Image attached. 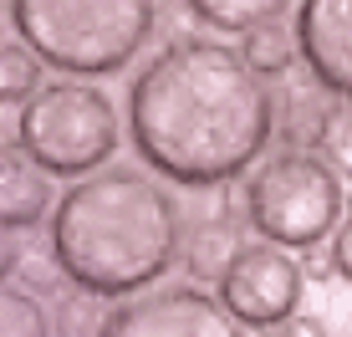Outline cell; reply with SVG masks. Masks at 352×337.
<instances>
[{"mask_svg": "<svg viewBox=\"0 0 352 337\" xmlns=\"http://www.w3.org/2000/svg\"><path fill=\"white\" fill-rule=\"evenodd\" d=\"M6 138H10V118H6V107H0V149H6Z\"/></svg>", "mask_w": 352, "mask_h": 337, "instance_id": "21", "label": "cell"}, {"mask_svg": "<svg viewBox=\"0 0 352 337\" xmlns=\"http://www.w3.org/2000/svg\"><path fill=\"white\" fill-rule=\"evenodd\" d=\"M327 107L332 102H311V92H301L291 102L286 118H276V133H286L291 149H307V143H322V123H327Z\"/></svg>", "mask_w": 352, "mask_h": 337, "instance_id": "16", "label": "cell"}, {"mask_svg": "<svg viewBox=\"0 0 352 337\" xmlns=\"http://www.w3.org/2000/svg\"><path fill=\"white\" fill-rule=\"evenodd\" d=\"M281 337H327V322L322 317H301V312H296V317L281 322Z\"/></svg>", "mask_w": 352, "mask_h": 337, "instance_id": "18", "label": "cell"}, {"mask_svg": "<svg viewBox=\"0 0 352 337\" xmlns=\"http://www.w3.org/2000/svg\"><path fill=\"white\" fill-rule=\"evenodd\" d=\"M322 159L337 168V179H352V98H337L322 123Z\"/></svg>", "mask_w": 352, "mask_h": 337, "instance_id": "15", "label": "cell"}, {"mask_svg": "<svg viewBox=\"0 0 352 337\" xmlns=\"http://www.w3.org/2000/svg\"><path fill=\"white\" fill-rule=\"evenodd\" d=\"M21 266V246H16V230L10 225H0V281H6L10 271Z\"/></svg>", "mask_w": 352, "mask_h": 337, "instance_id": "19", "label": "cell"}, {"mask_svg": "<svg viewBox=\"0 0 352 337\" xmlns=\"http://www.w3.org/2000/svg\"><path fill=\"white\" fill-rule=\"evenodd\" d=\"M332 266H337V276H342V281H352V215L342 225H337V235H332Z\"/></svg>", "mask_w": 352, "mask_h": 337, "instance_id": "17", "label": "cell"}, {"mask_svg": "<svg viewBox=\"0 0 352 337\" xmlns=\"http://www.w3.org/2000/svg\"><path fill=\"white\" fill-rule=\"evenodd\" d=\"M46 87V62L26 41H0V107H21Z\"/></svg>", "mask_w": 352, "mask_h": 337, "instance_id": "12", "label": "cell"}, {"mask_svg": "<svg viewBox=\"0 0 352 337\" xmlns=\"http://www.w3.org/2000/svg\"><path fill=\"white\" fill-rule=\"evenodd\" d=\"M97 337H250V332L245 322L230 317L220 296L179 281L133 292L123 307H113L97 322Z\"/></svg>", "mask_w": 352, "mask_h": 337, "instance_id": "6", "label": "cell"}, {"mask_svg": "<svg viewBox=\"0 0 352 337\" xmlns=\"http://www.w3.org/2000/svg\"><path fill=\"white\" fill-rule=\"evenodd\" d=\"M296 52L311 82L352 98V0H296Z\"/></svg>", "mask_w": 352, "mask_h": 337, "instance_id": "8", "label": "cell"}, {"mask_svg": "<svg viewBox=\"0 0 352 337\" xmlns=\"http://www.w3.org/2000/svg\"><path fill=\"white\" fill-rule=\"evenodd\" d=\"M307 276L291 261L286 246H240V256L230 261V271L220 276V302L230 307V317L245 327H281L286 317H296Z\"/></svg>", "mask_w": 352, "mask_h": 337, "instance_id": "7", "label": "cell"}, {"mask_svg": "<svg viewBox=\"0 0 352 337\" xmlns=\"http://www.w3.org/2000/svg\"><path fill=\"white\" fill-rule=\"evenodd\" d=\"M240 230L235 220H225V215H210V220H194L184 246H179V256H184V266L194 281H220V276L230 271V261L240 256Z\"/></svg>", "mask_w": 352, "mask_h": 337, "instance_id": "10", "label": "cell"}, {"mask_svg": "<svg viewBox=\"0 0 352 337\" xmlns=\"http://www.w3.org/2000/svg\"><path fill=\"white\" fill-rule=\"evenodd\" d=\"M184 6L214 31H250L261 21H281L291 0H184Z\"/></svg>", "mask_w": 352, "mask_h": 337, "instance_id": "13", "label": "cell"}, {"mask_svg": "<svg viewBox=\"0 0 352 337\" xmlns=\"http://www.w3.org/2000/svg\"><path fill=\"white\" fill-rule=\"evenodd\" d=\"M159 0H10V26L46 67L113 77L148 46Z\"/></svg>", "mask_w": 352, "mask_h": 337, "instance_id": "3", "label": "cell"}, {"mask_svg": "<svg viewBox=\"0 0 352 337\" xmlns=\"http://www.w3.org/2000/svg\"><path fill=\"white\" fill-rule=\"evenodd\" d=\"M276 118L271 82L210 36H179L153 52L128 92L133 149L153 174L189 189L230 184L261 164Z\"/></svg>", "mask_w": 352, "mask_h": 337, "instance_id": "1", "label": "cell"}, {"mask_svg": "<svg viewBox=\"0 0 352 337\" xmlns=\"http://www.w3.org/2000/svg\"><path fill=\"white\" fill-rule=\"evenodd\" d=\"M301 276H311V281H327V276H337V266H332V256H311V250H307V266H301Z\"/></svg>", "mask_w": 352, "mask_h": 337, "instance_id": "20", "label": "cell"}, {"mask_svg": "<svg viewBox=\"0 0 352 337\" xmlns=\"http://www.w3.org/2000/svg\"><path fill=\"white\" fill-rule=\"evenodd\" d=\"M56 210L52 179L31 159L26 149H0V225L10 230H31Z\"/></svg>", "mask_w": 352, "mask_h": 337, "instance_id": "9", "label": "cell"}, {"mask_svg": "<svg viewBox=\"0 0 352 337\" xmlns=\"http://www.w3.org/2000/svg\"><path fill=\"white\" fill-rule=\"evenodd\" d=\"M245 220L271 246L317 250L342 225V179L311 149H281L256 164L245 184Z\"/></svg>", "mask_w": 352, "mask_h": 337, "instance_id": "4", "label": "cell"}, {"mask_svg": "<svg viewBox=\"0 0 352 337\" xmlns=\"http://www.w3.org/2000/svg\"><path fill=\"white\" fill-rule=\"evenodd\" d=\"M16 138L46 174L87 179L118 153V107L92 82H46L21 102Z\"/></svg>", "mask_w": 352, "mask_h": 337, "instance_id": "5", "label": "cell"}, {"mask_svg": "<svg viewBox=\"0 0 352 337\" xmlns=\"http://www.w3.org/2000/svg\"><path fill=\"white\" fill-rule=\"evenodd\" d=\"M0 337H52V312L21 286H0Z\"/></svg>", "mask_w": 352, "mask_h": 337, "instance_id": "14", "label": "cell"}, {"mask_svg": "<svg viewBox=\"0 0 352 337\" xmlns=\"http://www.w3.org/2000/svg\"><path fill=\"white\" fill-rule=\"evenodd\" d=\"M179 199L143 168L87 174L52 210V261L87 296L148 292L179 261Z\"/></svg>", "mask_w": 352, "mask_h": 337, "instance_id": "2", "label": "cell"}, {"mask_svg": "<svg viewBox=\"0 0 352 337\" xmlns=\"http://www.w3.org/2000/svg\"><path fill=\"white\" fill-rule=\"evenodd\" d=\"M240 56H245V67L256 72V77H286L291 67L301 62L296 52V31L281 26V21H261V26L245 31V41H240Z\"/></svg>", "mask_w": 352, "mask_h": 337, "instance_id": "11", "label": "cell"}]
</instances>
